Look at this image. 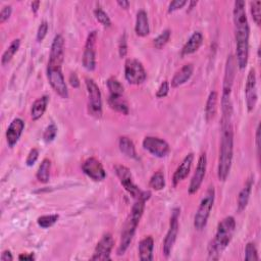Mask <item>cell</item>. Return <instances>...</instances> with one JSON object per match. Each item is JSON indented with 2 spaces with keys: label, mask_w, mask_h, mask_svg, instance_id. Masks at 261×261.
I'll return each instance as SVG.
<instances>
[{
  "label": "cell",
  "mask_w": 261,
  "mask_h": 261,
  "mask_svg": "<svg viewBox=\"0 0 261 261\" xmlns=\"http://www.w3.org/2000/svg\"><path fill=\"white\" fill-rule=\"evenodd\" d=\"M32 11L34 12V13H37L38 12V10H39V7H40V1H34V2H32Z\"/></svg>",
  "instance_id": "816d5d0a"
},
{
  "label": "cell",
  "mask_w": 261,
  "mask_h": 261,
  "mask_svg": "<svg viewBox=\"0 0 261 261\" xmlns=\"http://www.w3.org/2000/svg\"><path fill=\"white\" fill-rule=\"evenodd\" d=\"M56 135H57V127L56 125L51 124L46 128L43 139H44L46 143H51L56 138Z\"/></svg>",
  "instance_id": "f35d334b"
},
{
  "label": "cell",
  "mask_w": 261,
  "mask_h": 261,
  "mask_svg": "<svg viewBox=\"0 0 261 261\" xmlns=\"http://www.w3.org/2000/svg\"><path fill=\"white\" fill-rule=\"evenodd\" d=\"M82 170L87 177L95 182H102L106 178V171L103 165L95 157L86 159L82 164Z\"/></svg>",
  "instance_id": "9a60e30c"
},
{
  "label": "cell",
  "mask_w": 261,
  "mask_h": 261,
  "mask_svg": "<svg viewBox=\"0 0 261 261\" xmlns=\"http://www.w3.org/2000/svg\"><path fill=\"white\" fill-rule=\"evenodd\" d=\"M59 219L58 214H48V215H42L38 217L37 224L42 229H49L54 226Z\"/></svg>",
  "instance_id": "d6a6232c"
},
{
  "label": "cell",
  "mask_w": 261,
  "mask_h": 261,
  "mask_svg": "<svg viewBox=\"0 0 261 261\" xmlns=\"http://www.w3.org/2000/svg\"><path fill=\"white\" fill-rule=\"evenodd\" d=\"M235 39H236V64L239 70H244L249 56V24L245 11V2L237 0L233 10Z\"/></svg>",
  "instance_id": "6da1fadb"
},
{
  "label": "cell",
  "mask_w": 261,
  "mask_h": 261,
  "mask_svg": "<svg viewBox=\"0 0 261 261\" xmlns=\"http://www.w3.org/2000/svg\"><path fill=\"white\" fill-rule=\"evenodd\" d=\"M251 15L254 20V23L260 27L261 24V2L260 1H253L250 3Z\"/></svg>",
  "instance_id": "d590c367"
},
{
  "label": "cell",
  "mask_w": 261,
  "mask_h": 261,
  "mask_svg": "<svg viewBox=\"0 0 261 261\" xmlns=\"http://www.w3.org/2000/svg\"><path fill=\"white\" fill-rule=\"evenodd\" d=\"M114 247H115V240L112 234L110 233L104 234L94 249V253L91 257V260H98V261L111 260V252L114 249Z\"/></svg>",
  "instance_id": "5bb4252c"
},
{
  "label": "cell",
  "mask_w": 261,
  "mask_h": 261,
  "mask_svg": "<svg viewBox=\"0 0 261 261\" xmlns=\"http://www.w3.org/2000/svg\"><path fill=\"white\" fill-rule=\"evenodd\" d=\"M233 114H223L221 120V146L217 178L221 182H226L232 167L234 151V130L232 124Z\"/></svg>",
  "instance_id": "7a4b0ae2"
},
{
  "label": "cell",
  "mask_w": 261,
  "mask_h": 261,
  "mask_svg": "<svg viewBox=\"0 0 261 261\" xmlns=\"http://www.w3.org/2000/svg\"><path fill=\"white\" fill-rule=\"evenodd\" d=\"M151 197V192L150 191H143V194L140 198H138L130 211V215L126 223L124 224L122 234H121V241L118 248V255H123L129 248V246L132 243L133 239L135 237L138 225L142 219L146 202Z\"/></svg>",
  "instance_id": "3957f363"
},
{
  "label": "cell",
  "mask_w": 261,
  "mask_h": 261,
  "mask_svg": "<svg viewBox=\"0 0 261 261\" xmlns=\"http://www.w3.org/2000/svg\"><path fill=\"white\" fill-rule=\"evenodd\" d=\"M214 198H215V190L213 186H210L207 189L204 197L202 198L198 210L196 212L194 217V227L197 231H202L206 227L211 209L213 207Z\"/></svg>",
  "instance_id": "8992f818"
},
{
  "label": "cell",
  "mask_w": 261,
  "mask_h": 261,
  "mask_svg": "<svg viewBox=\"0 0 261 261\" xmlns=\"http://www.w3.org/2000/svg\"><path fill=\"white\" fill-rule=\"evenodd\" d=\"M128 52V45H127V36L126 34H123L121 36L120 42H119V54L121 58L126 57Z\"/></svg>",
  "instance_id": "60d3db41"
},
{
  "label": "cell",
  "mask_w": 261,
  "mask_h": 261,
  "mask_svg": "<svg viewBox=\"0 0 261 261\" xmlns=\"http://www.w3.org/2000/svg\"><path fill=\"white\" fill-rule=\"evenodd\" d=\"M47 79L52 87V89L61 97L67 99L69 98V90L67 83H65L61 65H47Z\"/></svg>",
  "instance_id": "52a82bcc"
},
{
  "label": "cell",
  "mask_w": 261,
  "mask_h": 261,
  "mask_svg": "<svg viewBox=\"0 0 261 261\" xmlns=\"http://www.w3.org/2000/svg\"><path fill=\"white\" fill-rule=\"evenodd\" d=\"M154 239L151 236L145 237L139 244V255L142 261L153 260Z\"/></svg>",
  "instance_id": "7402d4cb"
},
{
  "label": "cell",
  "mask_w": 261,
  "mask_h": 261,
  "mask_svg": "<svg viewBox=\"0 0 261 261\" xmlns=\"http://www.w3.org/2000/svg\"><path fill=\"white\" fill-rule=\"evenodd\" d=\"M0 259H1L2 261H11L13 260V256L10 252V250H4L1 254V257H0Z\"/></svg>",
  "instance_id": "c3c4849f"
},
{
  "label": "cell",
  "mask_w": 261,
  "mask_h": 261,
  "mask_svg": "<svg viewBox=\"0 0 261 261\" xmlns=\"http://www.w3.org/2000/svg\"><path fill=\"white\" fill-rule=\"evenodd\" d=\"M38 158H39V150H38L37 148H33V149L30 151V153H29V155H28V157H27L26 164H27L29 167H31V166H33V165L36 163V161L38 160Z\"/></svg>",
  "instance_id": "7bdbcfd3"
},
{
  "label": "cell",
  "mask_w": 261,
  "mask_h": 261,
  "mask_svg": "<svg viewBox=\"0 0 261 261\" xmlns=\"http://www.w3.org/2000/svg\"><path fill=\"white\" fill-rule=\"evenodd\" d=\"M217 110V92L211 91L207 101H206V106H205V120L206 122H210L213 120L215 117Z\"/></svg>",
  "instance_id": "f1b7e54d"
},
{
  "label": "cell",
  "mask_w": 261,
  "mask_h": 261,
  "mask_svg": "<svg viewBox=\"0 0 261 261\" xmlns=\"http://www.w3.org/2000/svg\"><path fill=\"white\" fill-rule=\"evenodd\" d=\"M236 230V221L233 216H227L220 222L213 240L208 245V259H220L224 250L231 243Z\"/></svg>",
  "instance_id": "277c9868"
},
{
  "label": "cell",
  "mask_w": 261,
  "mask_h": 261,
  "mask_svg": "<svg viewBox=\"0 0 261 261\" xmlns=\"http://www.w3.org/2000/svg\"><path fill=\"white\" fill-rule=\"evenodd\" d=\"M117 3L123 9H128L130 6V2L127 1V0H119V1H117Z\"/></svg>",
  "instance_id": "f907efd6"
},
{
  "label": "cell",
  "mask_w": 261,
  "mask_h": 261,
  "mask_svg": "<svg viewBox=\"0 0 261 261\" xmlns=\"http://www.w3.org/2000/svg\"><path fill=\"white\" fill-rule=\"evenodd\" d=\"M207 169V156L205 153H202L198 159L197 166H196V170L194 172V176L191 180L188 192L190 195H194L198 192L200 189L203 180L205 178V173Z\"/></svg>",
  "instance_id": "2e32d148"
},
{
  "label": "cell",
  "mask_w": 261,
  "mask_h": 261,
  "mask_svg": "<svg viewBox=\"0 0 261 261\" xmlns=\"http://www.w3.org/2000/svg\"><path fill=\"white\" fill-rule=\"evenodd\" d=\"M181 214V209L176 207L173 208L171 211V217L169 222V229L167 231V234L165 236L164 242H163V254L166 258H168L171 254L172 248L175 246V243L177 241V237L179 234V217Z\"/></svg>",
  "instance_id": "9c48e42d"
},
{
  "label": "cell",
  "mask_w": 261,
  "mask_h": 261,
  "mask_svg": "<svg viewBox=\"0 0 261 261\" xmlns=\"http://www.w3.org/2000/svg\"><path fill=\"white\" fill-rule=\"evenodd\" d=\"M257 85H256V75L255 70H250L247 76L245 84V100L247 111L251 113L257 103Z\"/></svg>",
  "instance_id": "e0dca14e"
},
{
  "label": "cell",
  "mask_w": 261,
  "mask_h": 261,
  "mask_svg": "<svg viewBox=\"0 0 261 261\" xmlns=\"http://www.w3.org/2000/svg\"><path fill=\"white\" fill-rule=\"evenodd\" d=\"M143 147L149 153L158 158L166 157L170 152L168 143L157 137H146L143 141Z\"/></svg>",
  "instance_id": "4fadbf2b"
},
{
  "label": "cell",
  "mask_w": 261,
  "mask_h": 261,
  "mask_svg": "<svg viewBox=\"0 0 261 261\" xmlns=\"http://www.w3.org/2000/svg\"><path fill=\"white\" fill-rule=\"evenodd\" d=\"M12 13V7L10 5H5L0 12V24H4L6 20L9 19Z\"/></svg>",
  "instance_id": "ee69618b"
},
{
  "label": "cell",
  "mask_w": 261,
  "mask_h": 261,
  "mask_svg": "<svg viewBox=\"0 0 261 261\" xmlns=\"http://www.w3.org/2000/svg\"><path fill=\"white\" fill-rule=\"evenodd\" d=\"M50 170H51V161L45 158L42 161L37 171V180L42 184H47L50 180Z\"/></svg>",
  "instance_id": "f546056e"
},
{
  "label": "cell",
  "mask_w": 261,
  "mask_h": 261,
  "mask_svg": "<svg viewBox=\"0 0 261 261\" xmlns=\"http://www.w3.org/2000/svg\"><path fill=\"white\" fill-rule=\"evenodd\" d=\"M49 103V97L47 95L42 96L35 100L31 108V118L33 121H38L44 115Z\"/></svg>",
  "instance_id": "d4e9b609"
},
{
  "label": "cell",
  "mask_w": 261,
  "mask_h": 261,
  "mask_svg": "<svg viewBox=\"0 0 261 261\" xmlns=\"http://www.w3.org/2000/svg\"><path fill=\"white\" fill-rule=\"evenodd\" d=\"M255 140H256V149H257V154L259 156L260 152H259V149H260V144H259V141H260V125L258 124L257 126V129H256V136H255Z\"/></svg>",
  "instance_id": "681fc988"
},
{
  "label": "cell",
  "mask_w": 261,
  "mask_h": 261,
  "mask_svg": "<svg viewBox=\"0 0 261 261\" xmlns=\"http://www.w3.org/2000/svg\"><path fill=\"white\" fill-rule=\"evenodd\" d=\"M25 126V122L19 118L14 119L10 123L6 130V141L9 148H13L18 143L21 135H23Z\"/></svg>",
  "instance_id": "ac0fdd59"
},
{
  "label": "cell",
  "mask_w": 261,
  "mask_h": 261,
  "mask_svg": "<svg viewBox=\"0 0 261 261\" xmlns=\"http://www.w3.org/2000/svg\"><path fill=\"white\" fill-rule=\"evenodd\" d=\"M244 259L246 261H257L259 260V256L257 253V249L254 245V243L249 242L245 247V257Z\"/></svg>",
  "instance_id": "74e56055"
},
{
  "label": "cell",
  "mask_w": 261,
  "mask_h": 261,
  "mask_svg": "<svg viewBox=\"0 0 261 261\" xmlns=\"http://www.w3.org/2000/svg\"><path fill=\"white\" fill-rule=\"evenodd\" d=\"M48 29H49V25L46 20L42 21L39 26L38 32H37V41L38 42H42L43 40L45 39L47 33H48Z\"/></svg>",
  "instance_id": "ab89813d"
},
{
  "label": "cell",
  "mask_w": 261,
  "mask_h": 261,
  "mask_svg": "<svg viewBox=\"0 0 261 261\" xmlns=\"http://www.w3.org/2000/svg\"><path fill=\"white\" fill-rule=\"evenodd\" d=\"M170 36H171V31L168 30V29L164 30L157 38L154 39V41H153L154 47L156 49H162L167 44V42L170 39Z\"/></svg>",
  "instance_id": "e575fe53"
},
{
  "label": "cell",
  "mask_w": 261,
  "mask_h": 261,
  "mask_svg": "<svg viewBox=\"0 0 261 261\" xmlns=\"http://www.w3.org/2000/svg\"><path fill=\"white\" fill-rule=\"evenodd\" d=\"M136 34L139 37H146L150 33V27H149V19L147 12L145 10H140L137 13V19H136V27H135Z\"/></svg>",
  "instance_id": "4316f807"
},
{
  "label": "cell",
  "mask_w": 261,
  "mask_h": 261,
  "mask_svg": "<svg viewBox=\"0 0 261 261\" xmlns=\"http://www.w3.org/2000/svg\"><path fill=\"white\" fill-rule=\"evenodd\" d=\"M87 92H88V108L89 114L95 118L102 116V99L99 87L93 79H86Z\"/></svg>",
  "instance_id": "8fae6325"
},
{
  "label": "cell",
  "mask_w": 261,
  "mask_h": 261,
  "mask_svg": "<svg viewBox=\"0 0 261 261\" xmlns=\"http://www.w3.org/2000/svg\"><path fill=\"white\" fill-rule=\"evenodd\" d=\"M125 78L132 85L143 84L147 79V73L141 61L129 58L125 62Z\"/></svg>",
  "instance_id": "ba28073f"
},
{
  "label": "cell",
  "mask_w": 261,
  "mask_h": 261,
  "mask_svg": "<svg viewBox=\"0 0 261 261\" xmlns=\"http://www.w3.org/2000/svg\"><path fill=\"white\" fill-rule=\"evenodd\" d=\"M253 183H254L253 178H249L247 182L245 183V186L243 187V189L240 191V193H239L238 203H237L238 212H242L247 207L250 195H251V191H252V187H253Z\"/></svg>",
  "instance_id": "cb8c5ba5"
},
{
  "label": "cell",
  "mask_w": 261,
  "mask_h": 261,
  "mask_svg": "<svg viewBox=\"0 0 261 261\" xmlns=\"http://www.w3.org/2000/svg\"><path fill=\"white\" fill-rule=\"evenodd\" d=\"M70 84L72 85V87H74V88H79L80 87V81L78 79V76L75 73L71 74L70 76Z\"/></svg>",
  "instance_id": "7dc6e473"
},
{
  "label": "cell",
  "mask_w": 261,
  "mask_h": 261,
  "mask_svg": "<svg viewBox=\"0 0 261 261\" xmlns=\"http://www.w3.org/2000/svg\"><path fill=\"white\" fill-rule=\"evenodd\" d=\"M149 187L155 191H161L165 187V179L162 171L155 172L153 176L151 177L149 182Z\"/></svg>",
  "instance_id": "1f68e13d"
},
{
  "label": "cell",
  "mask_w": 261,
  "mask_h": 261,
  "mask_svg": "<svg viewBox=\"0 0 261 261\" xmlns=\"http://www.w3.org/2000/svg\"><path fill=\"white\" fill-rule=\"evenodd\" d=\"M106 84H107L108 90H110V95L118 96V95H123L124 94V86L115 77H112V78L108 79Z\"/></svg>",
  "instance_id": "836d02e7"
},
{
  "label": "cell",
  "mask_w": 261,
  "mask_h": 261,
  "mask_svg": "<svg viewBox=\"0 0 261 261\" xmlns=\"http://www.w3.org/2000/svg\"><path fill=\"white\" fill-rule=\"evenodd\" d=\"M168 92H169V84H168L167 81H164L159 86V88L156 92V97L157 98H164V97L167 96Z\"/></svg>",
  "instance_id": "f6af8a7d"
},
{
  "label": "cell",
  "mask_w": 261,
  "mask_h": 261,
  "mask_svg": "<svg viewBox=\"0 0 261 261\" xmlns=\"http://www.w3.org/2000/svg\"><path fill=\"white\" fill-rule=\"evenodd\" d=\"M18 259L21 261H32L35 260L34 253H21L18 256Z\"/></svg>",
  "instance_id": "bcb514c9"
},
{
  "label": "cell",
  "mask_w": 261,
  "mask_h": 261,
  "mask_svg": "<svg viewBox=\"0 0 261 261\" xmlns=\"http://www.w3.org/2000/svg\"><path fill=\"white\" fill-rule=\"evenodd\" d=\"M94 15L96 19L98 20V23H100L103 27L105 28H110L112 26V20L110 16L107 15L106 12H104L101 8H96L94 10Z\"/></svg>",
  "instance_id": "8d00e7d4"
},
{
  "label": "cell",
  "mask_w": 261,
  "mask_h": 261,
  "mask_svg": "<svg viewBox=\"0 0 261 261\" xmlns=\"http://www.w3.org/2000/svg\"><path fill=\"white\" fill-rule=\"evenodd\" d=\"M236 65L237 64H236L235 57L232 54L229 55L225 68V77H224V84H223V94H222L223 114H233L231 93H232V88L236 75Z\"/></svg>",
  "instance_id": "5b68a950"
},
{
  "label": "cell",
  "mask_w": 261,
  "mask_h": 261,
  "mask_svg": "<svg viewBox=\"0 0 261 261\" xmlns=\"http://www.w3.org/2000/svg\"><path fill=\"white\" fill-rule=\"evenodd\" d=\"M203 44V35L200 32H195L186 42L182 48V56L193 54L197 51Z\"/></svg>",
  "instance_id": "44dd1931"
},
{
  "label": "cell",
  "mask_w": 261,
  "mask_h": 261,
  "mask_svg": "<svg viewBox=\"0 0 261 261\" xmlns=\"http://www.w3.org/2000/svg\"><path fill=\"white\" fill-rule=\"evenodd\" d=\"M197 3H198L197 1H191V2H190V6H189L190 10H191V9H193V8H194V6L197 5Z\"/></svg>",
  "instance_id": "f5cc1de1"
},
{
  "label": "cell",
  "mask_w": 261,
  "mask_h": 261,
  "mask_svg": "<svg viewBox=\"0 0 261 261\" xmlns=\"http://www.w3.org/2000/svg\"><path fill=\"white\" fill-rule=\"evenodd\" d=\"M19 47H20V40L19 39H14L10 43L9 47L4 51V53L2 55V58H1L2 65H6V64H8L11 61V59L13 58L15 53L18 51Z\"/></svg>",
  "instance_id": "4dcf8cb0"
},
{
  "label": "cell",
  "mask_w": 261,
  "mask_h": 261,
  "mask_svg": "<svg viewBox=\"0 0 261 261\" xmlns=\"http://www.w3.org/2000/svg\"><path fill=\"white\" fill-rule=\"evenodd\" d=\"M193 72H194V67L192 63L185 64L184 67L180 71H178L175 76H173L170 83L172 88H178V87H180L181 85L188 82L192 77Z\"/></svg>",
  "instance_id": "603a6c76"
},
{
  "label": "cell",
  "mask_w": 261,
  "mask_h": 261,
  "mask_svg": "<svg viewBox=\"0 0 261 261\" xmlns=\"http://www.w3.org/2000/svg\"><path fill=\"white\" fill-rule=\"evenodd\" d=\"M188 2L186 0H175V1H171L168 6V13L175 12L181 8H183Z\"/></svg>",
  "instance_id": "b9f144b4"
},
{
  "label": "cell",
  "mask_w": 261,
  "mask_h": 261,
  "mask_svg": "<svg viewBox=\"0 0 261 261\" xmlns=\"http://www.w3.org/2000/svg\"><path fill=\"white\" fill-rule=\"evenodd\" d=\"M115 171L124 189L136 200L140 198L143 194V191L134 183L133 175L130 170L125 165L117 164L115 166Z\"/></svg>",
  "instance_id": "30bf717a"
},
{
  "label": "cell",
  "mask_w": 261,
  "mask_h": 261,
  "mask_svg": "<svg viewBox=\"0 0 261 261\" xmlns=\"http://www.w3.org/2000/svg\"><path fill=\"white\" fill-rule=\"evenodd\" d=\"M119 148L122 153L130 159H138L135 144L128 137H121L119 140Z\"/></svg>",
  "instance_id": "484cf974"
},
{
  "label": "cell",
  "mask_w": 261,
  "mask_h": 261,
  "mask_svg": "<svg viewBox=\"0 0 261 261\" xmlns=\"http://www.w3.org/2000/svg\"><path fill=\"white\" fill-rule=\"evenodd\" d=\"M107 102H108V105H110L111 108H113L114 111L120 114H123L125 116L129 115V106L126 100L124 99L123 95H118V96L110 95Z\"/></svg>",
  "instance_id": "83f0119b"
},
{
  "label": "cell",
  "mask_w": 261,
  "mask_h": 261,
  "mask_svg": "<svg viewBox=\"0 0 261 261\" xmlns=\"http://www.w3.org/2000/svg\"><path fill=\"white\" fill-rule=\"evenodd\" d=\"M64 60V39L61 35H56L53 39L48 64L62 65Z\"/></svg>",
  "instance_id": "d6986e66"
},
{
  "label": "cell",
  "mask_w": 261,
  "mask_h": 261,
  "mask_svg": "<svg viewBox=\"0 0 261 261\" xmlns=\"http://www.w3.org/2000/svg\"><path fill=\"white\" fill-rule=\"evenodd\" d=\"M194 160V154L190 153L188 154L182 161V163L178 166L175 173L172 176V185L173 187H177L181 182H183L190 173L192 163Z\"/></svg>",
  "instance_id": "ffe728a7"
},
{
  "label": "cell",
  "mask_w": 261,
  "mask_h": 261,
  "mask_svg": "<svg viewBox=\"0 0 261 261\" xmlns=\"http://www.w3.org/2000/svg\"><path fill=\"white\" fill-rule=\"evenodd\" d=\"M96 41H97L96 31L90 32L86 40L85 49L82 58L84 68L89 72L94 71L96 68V50H95Z\"/></svg>",
  "instance_id": "7c38bea8"
}]
</instances>
